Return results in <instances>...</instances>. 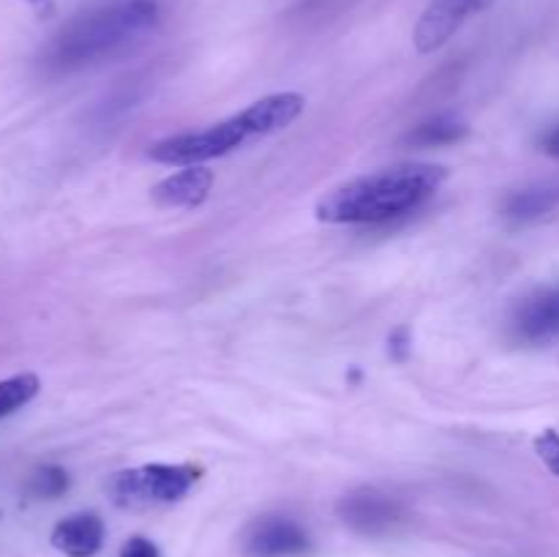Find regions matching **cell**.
I'll use <instances>...</instances> for the list:
<instances>
[{"label":"cell","instance_id":"obj_11","mask_svg":"<svg viewBox=\"0 0 559 557\" xmlns=\"http://www.w3.org/2000/svg\"><path fill=\"white\" fill-rule=\"evenodd\" d=\"M213 189V173L205 164L183 167L153 186L151 197L162 208H200Z\"/></svg>","mask_w":559,"mask_h":557},{"label":"cell","instance_id":"obj_6","mask_svg":"<svg viewBox=\"0 0 559 557\" xmlns=\"http://www.w3.org/2000/svg\"><path fill=\"white\" fill-rule=\"evenodd\" d=\"M338 519L360 535H388L407 522V508L377 486H358L336 506Z\"/></svg>","mask_w":559,"mask_h":557},{"label":"cell","instance_id":"obj_18","mask_svg":"<svg viewBox=\"0 0 559 557\" xmlns=\"http://www.w3.org/2000/svg\"><path fill=\"white\" fill-rule=\"evenodd\" d=\"M540 151H544L546 156L559 158V123L551 126V129L540 137Z\"/></svg>","mask_w":559,"mask_h":557},{"label":"cell","instance_id":"obj_14","mask_svg":"<svg viewBox=\"0 0 559 557\" xmlns=\"http://www.w3.org/2000/svg\"><path fill=\"white\" fill-rule=\"evenodd\" d=\"M69 484L71 478L63 467H58V464H44V467H38L36 473L31 475L27 491H31L33 497H38V500H55V497L66 495Z\"/></svg>","mask_w":559,"mask_h":557},{"label":"cell","instance_id":"obj_4","mask_svg":"<svg viewBox=\"0 0 559 557\" xmlns=\"http://www.w3.org/2000/svg\"><path fill=\"white\" fill-rule=\"evenodd\" d=\"M200 475L202 470L194 464H142V467L115 475L109 495L120 508L167 506V502L183 500Z\"/></svg>","mask_w":559,"mask_h":557},{"label":"cell","instance_id":"obj_9","mask_svg":"<svg viewBox=\"0 0 559 557\" xmlns=\"http://www.w3.org/2000/svg\"><path fill=\"white\" fill-rule=\"evenodd\" d=\"M104 538H107V530H104L102 517L93 511H80L60 519L49 535L55 549L66 557H96L102 552Z\"/></svg>","mask_w":559,"mask_h":557},{"label":"cell","instance_id":"obj_13","mask_svg":"<svg viewBox=\"0 0 559 557\" xmlns=\"http://www.w3.org/2000/svg\"><path fill=\"white\" fill-rule=\"evenodd\" d=\"M38 391H41V380L36 375H31V371L14 375L9 380H0V418H9L16 410L31 404L38 396Z\"/></svg>","mask_w":559,"mask_h":557},{"label":"cell","instance_id":"obj_8","mask_svg":"<svg viewBox=\"0 0 559 557\" xmlns=\"http://www.w3.org/2000/svg\"><path fill=\"white\" fill-rule=\"evenodd\" d=\"M311 546L304 524L287 517H262L246 533V557H300Z\"/></svg>","mask_w":559,"mask_h":557},{"label":"cell","instance_id":"obj_5","mask_svg":"<svg viewBox=\"0 0 559 557\" xmlns=\"http://www.w3.org/2000/svg\"><path fill=\"white\" fill-rule=\"evenodd\" d=\"M508 333L524 347H546L559 339V282L535 287L513 306Z\"/></svg>","mask_w":559,"mask_h":557},{"label":"cell","instance_id":"obj_2","mask_svg":"<svg viewBox=\"0 0 559 557\" xmlns=\"http://www.w3.org/2000/svg\"><path fill=\"white\" fill-rule=\"evenodd\" d=\"M304 107L306 98L300 93H271V96H262L257 102H251L249 107L240 109L233 118L222 120V123L158 140L156 145H151L147 156L158 164H173V167L205 164L211 158L238 151L240 145L257 140V137H267L287 129L289 123H295L300 118Z\"/></svg>","mask_w":559,"mask_h":557},{"label":"cell","instance_id":"obj_12","mask_svg":"<svg viewBox=\"0 0 559 557\" xmlns=\"http://www.w3.org/2000/svg\"><path fill=\"white\" fill-rule=\"evenodd\" d=\"M467 134H469V126L464 123V120L453 118V115H437V118H429L420 126H415V129L404 137V145H413V147L456 145V142H462Z\"/></svg>","mask_w":559,"mask_h":557},{"label":"cell","instance_id":"obj_16","mask_svg":"<svg viewBox=\"0 0 559 557\" xmlns=\"http://www.w3.org/2000/svg\"><path fill=\"white\" fill-rule=\"evenodd\" d=\"M388 353H391V358L399 360V364H404V360L409 358V353H413V336H409V328L402 325L388 336Z\"/></svg>","mask_w":559,"mask_h":557},{"label":"cell","instance_id":"obj_10","mask_svg":"<svg viewBox=\"0 0 559 557\" xmlns=\"http://www.w3.org/2000/svg\"><path fill=\"white\" fill-rule=\"evenodd\" d=\"M555 216H559V178L513 191L502 202V218L513 227H530Z\"/></svg>","mask_w":559,"mask_h":557},{"label":"cell","instance_id":"obj_15","mask_svg":"<svg viewBox=\"0 0 559 557\" xmlns=\"http://www.w3.org/2000/svg\"><path fill=\"white\" fill-rule=\"evenodd\" d=\"M535 453H538L540 462L546 464V470L559 478V431L557 429H544L538 437H535Z\"/></svg>","mask_w":559,"mask_h":557},{"label":"cell","instance_id":"obj_1","mask_svg":"<svg viewBox=\"0 0 559 557\" xmlns=\"http://www.w3.org/2000/svg\"><path fill=\"white\" fill-rule=\"evenodd\" d=\"M445 178L448 169L429 162L382 167L328 191L317 202V218L325 224H385L424 205Z\"/></svg>","mask_w":559,"mask_h":557},{"label":"cell","instance_id":"obj_17","mask_svg":"<svg viewBox=\"0 0 559 557\" xmlns=\"http://www.w3.org/2000/svg\"><path fill=\"white\" fill-rule=\"evenodd\" d=\"M120 557H162V555H158V546L153 544V541L142 538V535H134V538H129L123 544Z\"/></svg>","mask_w":559,"mask_h":557},{"label":"cell","instance_id":"obj_3","mask_svg":"<svg viewBox=\"0 0 559 557\" xmlns=\"http://www.w3.org/2000/svg\"><path fill=\"white\" fill-rule=\"evenodd\" d=\"M158 22L156 0H120L74 16L49 42L44 63L55 71H71L109 58L126 44L145 36Z\"/></svg>","mask_w":559,"mask_h":557},{"label":"cell","instance_id":"obj_7","mask_svg":"<svg viewBox=\"0 0 559 557\" xmlns=\"http://www.w3.org/2000/svg\"><path fill=\"white\" fill-rule=\"evenodd\" d=\"M495 0H431L426 11L420 14L418 25H415V47L420 55H431L440 47H445L453 38V33L469 20V16L480 14Z\"/></svg>","mask_w":559,"mask_h":557}]
</instances>
